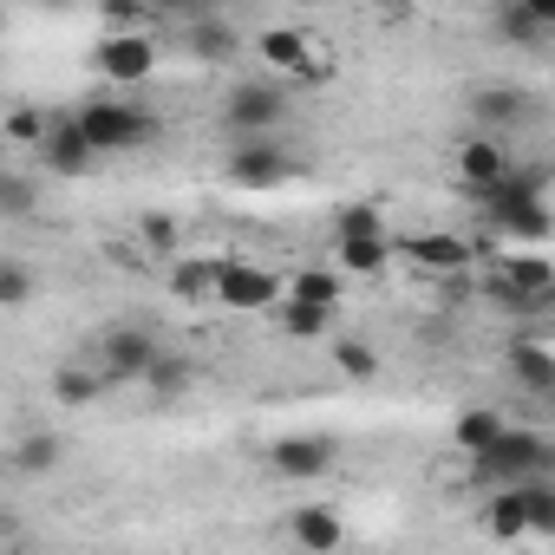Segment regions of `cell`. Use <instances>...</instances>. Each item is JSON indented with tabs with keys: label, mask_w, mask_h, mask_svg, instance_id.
<instances>
[{
	"label": "cell",
	"mask_w": 555,
	"mask_h": 555,
	"mask_svg": "<svg viewBox=\"0 0 555 555\" xmlns=\"http://www.w3.org/2000/svg\"><path fill=\"white\" fill-rule=\"evenodd\" d=\"M47 131H53V118H47V112H34V105L8 112V138H14V144H47Z\"/></svg>",
	"instance_id": "1f68e13d"
},
{
	"label": "cell",
	"mask_w": 555,
	"mask_h": 555,
	"mask_svg": "<svg viewBox=\"0 0 555 555\" xmlns=\"http://www.w3.org/2000/svg\"><path fill=\"white\" fill-rule=\"evenodd\" d=\"M255 53H261V66H268V73H295V79H327V60H321L314 34H301V27H261Z\"/></svg>",
	"instance_id": "8fae6325"
},
{
	"label": "cell",
	"mask_w": 555,
	"mask_h": 555,
	"mask_svg": "<svg viewBox=\"0 0 555 555\" xmlns=\"http://www.w3.org/2000/svg\"><path fill=\"white\" fill-rule=\"evenodd\" d=\"M288 542H295L301 555H334V548L347 542V522H340V509H327V503H301V509H288Z\"/></svg>",
	"instance_id": "9a60e30c"
},
{
	"label": "cell",
	"mask_w": 555,
	"mask_h": 555,
	"mask_svg": "<svg viewBox=\"0 0 555 555\" xmlns=\"http://www.w3.org/2000/svg\"><path fill=\"white\" fill-rule=\"evenodd\" d=\"M334 366H340L347 379H373V373H379V353L360 347V340H340V347H334Z\"/></svg>",
	"instance_id": "d6a6232c"
},
{
	"label": "cell",
	"mask_w": 555,
	"mask_h": 555,
	"mask_svg": "<svg viewBox=\"0 0 555 555\" xmlns=\"http://www.w3.org/2000/svg\"><path fill=\"white\" fill-rule=\"evenodd\" d=\"M0 209H8V216H34V177L8 170V183H0Z\"/></svg>",
	"instance_id": "836d02e7"
},
{
	"label": "cell",
	"mask_w": 555,
	"mask_h": 555,
	"mask_svg": "<svg viewBox=\"0 0 555 555\" xmlns=\"http://www.w3.org/2000/svg\"><path fill=\"white\" fill-rule=\"evenodd\" d=\"M222 177H229L235 190H282V183L295 177V157L274 144V138H248V144H235V151H229Z\"/></svg>",
	"instance_id": "9c48e42d"
},
{
	"label": "cell",
	"mask_w": 555,
	"mask_h": 555,
	"mask_svg": "<svg viewBox=\"0 0 555 555\" xmlns=\"http://www.w3.org/2000/svg\"><path fill=\"white\" fill-rule=\"evenodd\" d=\"M190 53H196V60H229V53H235V27H229L222 14L190 21Z\"/></svg>",
	"instance_id": "484cf974"
},
{
	"label": "cell",
	"mask_w": 555,
	"mask_h": 555,
	"mask_svg": "<svg viewBox=\"0 0 555 555\" xmlns=\"http://www.w3.org/2000/svg\"><path fill=\"white\" fill-rule=\"evenodd\" d=\"M34 301V274H27V261H0V308H27Z\"/></svg>",
	"instance_id": "4dcf8cb0"
},
{
	"label": "cell",
	"mask_w": 555,
	"mask_h": 555,
	"mask_svg": "<svg viewBox=\"0 0 555 555\" xmlns=\"http://www.w3.org/2000/svg\"><path fill=\"white\" fill-rule=\"evenodd\" d=\"M516 490H522L529 535H555V483H516Z\"/></svg>",
	"instance_id": "f1b7e54d"
},
{
	"label": "cell",
	"mask_w": 555,
	"mask_h": 555,
	"mask_svg": "<svg viewBox=\"0 0 555 555\" xmlns=\"http://www.w3.org/2000/svg\"><path fill=\"white\" fill-rule=\"evenodd\" d=\"M470 203L490 216V229H496L509 248H542V242L555 235V216H548V203H542V170H509L496 190H477Z\"/></svg>",
	"instance_id": "6da1fadb"
},
{
	"label": "cell",
	"mask_w": 555,
	"mask_h": 555,
	"mask_svg": "<svg viewBox=\"0 0 555 555\" xmlns=\"http://www.w3.org/2000/svg\"><path fill=\"white\" fill-rule=\"evenodd\" d=\"M470 477H477V483H496V490L555 483V438L535 431V425H509L483 457H470Z\"/></svg>",
	"instance_id": "7a4b0ae2"
},
{
	"label": "cell",
	"mask_w": 555,
	"mask_h": 555,
	"mask_svg": "<svg viewBox=\"0 0 555 555\" xmlns=\"http://www.w3.org/2000/svg\"><path fill=\"white\" fill-rule=\"evenodd\" d=\"M490 21H496V34H503L509 47H542V40H548V34L535 27V14H529V0H503Z\"/></svg>",
	"instance_id": "d4e9b609"
},
{
	"label": "cell",
	"mask_w": 555,
	"mask_h": 555,
	"mask_svg": "<svg viewBox=\"0 0 555 555\" xmlns=\"http://www.w3.org/2000/svg\"><path fill=\"white\" fill-rule=\"evenodd\" d=\"M157 40L151 34H105L99 47H92V73L105 79V86H144L151 73H157Z\"/></svg>",
	"instance_id": "52a82bcc"
},
{
	"label": "cell",
	"mask_w": 555,
	"mask_h": 555,
	"mask_svg": "<svg viewBox=\"0 0 555 555\" xmlns=\"http://www.w3.org/2000/svg\"><path fill=\"white\" fill-rule=\"evenodd\" d=\"M490 295L529 314L542 295H555V261H548L542 248H509V255L496 261V282H490Z\"/></svg>",
	"instance_id": "8992f818"
},
{
	"label": "cell",
	"mask_w": 555,
	"mask_h": 555,
	"mask_svg": "<svg viewBox=\"0 0 555 555\" xmlns=\"http://www.w3.org/2000/svg\"><path fill=\"white\" fill-rule=\"evenodd\" d=\"M138 242L157 248V255H170V248H177V222H170V216H144V222H138Z\"/></svg>",
	"instance_id": "e575fe53"
},
{
	"label": "cell",
	"mask_w": 555,
	"mask_h": 555,
	"mask_svg": "<svg viewBox=\"0 0 555 555\" xmlns=\"http://www.w3.org/2000/svg\"><path fill=\"white\" fill-rule=\"evenodd\" d=\"M483 529H490L496 542H522V535H529V516H522V490H496V496L483 503Z\"/></svg>",
	"instance_id": "ffe728a7"
},
{
	"label": "cell",
	"mask_w": 555,
	"mask_h": 555,
	"mask_svg": "<svg viewBox=\"0 0 555 555\" xmlns=\"http://www.w3.org/2000/svg\"><path fill=\"white\" fill-rule=\"evenodd\" d=\"M40 164H47L53 177H92V164H99V144L86 138L79 112L53 118V131H47V144H40Z\"/></svg>",
	"instance_id": "7c38bea8"
},
{
	"label": "cell",
	"mask_w": 555,
	"mask_h": 555,
	"mask_svg": "<svg viewBox=\"0 0 555 555\" xmlns=\"http://www.w3.org/2000/svg\"><path fill=\"white\" fill-rule=\"evenodd\" d=\"M274 321H282L288 340H327V334H334V314H327V308H308V301H295V295L274 308Z\"/></svg>",
	"instance_id": "44dd1931"
},
{
	"label": "cell",
	"mask_w": 555,
	"mask_h": 555,
	"mask_svg": "<svg viewBox=\"0 0 555 555\" xmlns=\"http://www.w3.org/2000/svg\"><path fill=\"white\" fill-rule=\"evenodd\" d=\"M216 282H222V255L216 261H177L170 268V295L177 301H216Z\"/></svg>",
	"instance_id": "ac0fdd59"
},
{
	"label": "cell",
	"mask_w": 555,
	"mask_h": 555,
	"mask_svg": "<svg viewBox=\"0 0 555 555\" xmlns=\"http://www.w3.org/2000/svg\"><path fill=\"white\" fill-rule=\"evenodd\" d=\"M529 14H535L542 34H555V0H529Z\"/></svg>",
	"instance_id": "d590c367"
},
{
	"label": "cell",
	"mask_w": 555,
	"mask_h": 555,
	"mask_svg": "<svg viewBox=\"0 0 555 555\" xmlns=\"http://www.w3.org/2000/svg\"><path fill=\"white\" fill-rule=\"evenodd\" d=\"M105 386H112V379H105L99 366H60V373H53V405H92Z\"/></svg>",
	"instance_id": "7402d4cb"
},
{
	"label": "cell",
	"mask_w": 555,
	"mask_h": 555,
	"mask_svg": "<svg viewBox=\"0 0 555 555\" xmlns=\"http://www.w3.org/2000/svg\"><path fill=\"white\" fill-rule=\"evenodd\" d=\"M157 399H183L190 386H196V360H183V353H164L157 366H151V379H144Z\"/></svg>",
	"instance_id": "4316f807"
},
{
	"label": "cell",
	"mask_w": 555,
	"mask_h": 555,
	"mask_svg": "<svg viewBox=\"0 0 555 555\" xmlns=\"http://www.w3.org/2000/svg\"><path fill=\"white\" fill-rule=\"evenodd\" d=\"M216 308L229 314H274L282 308V282L261 268V261H242V255H222V282H216Z\"/></svg>",
	"instance_id": "5b68a950"
},
{
	"label": "cell",
	"mask_w": 555,
	"mask_h": 555,
	"mask_svg": "<svg viewBox=\"0 0 555 555\" xmlns=\"http://www.w3.org/2000/svg\"><path fill=\"white\" fill-rule=\"evenodd\" d=\"M503 431H509V418H503L496 405H464V412L451 418V444H457L464 457H483Z\"/></svg>",
	"instance_id": "e0dca14e"
},
{
	"label": "cell",
	"mask_w": 555,
	"mask_h": 555,
	"mask_svg": "<svg viewBox=\"0 0 555 555\" xmlns=\"http://www.w3.org/2000/svg\"><path fill=\"white\" fill-rule=\"evenodd\" d=\"M470 112H477L483 125H516V118H529V92H516V86H483V92H470Z\"/></svg>",
	"instance_id": "d6986e66"
},
{
	"label": "cell",
	"mask_w": 555,
	"mask_h": 555,
	"mask_svg": "<svg viewBox=\"0 0 555 555\" xmlns=\"http://www.w3.org/2000/svg\"><path fill=\"white\" fill-rule=\"evenodd\" d=\"M509 170H516V164H509V151H503L496 138H464V144H457V183H464V196L496 190Z\"/></svg>",
	"instance_id": "4fadbf2b"
},
{
	"label": "cell",
	"mask_w": 555,
	"mask_h": 555,
	"mask_svg": "<svg viewBox=\"0 0 555 555\" xmlns=\"http://www.w3.org/2000/svg\"><path fill=\"white\" fill-rule=\"evenodd\" d=\"M503 366H509V379H516L522 399H548V405H555V347L516 340V347L503 353Z\"/></svg>",
	"instance_id": "2e32d148"
},
{
	"label": "cell",
	"mask_w": 555,
	"mask_h": 555,
	"mask_svg": "<svg viewBox=\"0 0 555 555\" xmlns=\"http://www.w3.org/2000/svg\"><path fill=\"white\" fill-rule=\"evenodd\" d=\"M405 261L425 268V274H464L470 268V242L451 235V229H418V235H405Z\"/></svg>",
	"instance_id": "5bb4252c"
},
{
	"label": "cell",
	"mask_w": 555,
	"mask_h": 555,
	"mask_svg": "<svg viewBox=\"0 0 555 555\" xmlns=\"http://www.w3.org/2000/svg\"><path fill=\"white\" fill-rule=\"evenodd\" d=\"M79 125L86 138L99 144V157H118V151H138L157 138V118L144 105H125V99H86L79 105Z\"/></svg>",
	"instance_id": "3957f363"
},
{
	"label": "cell",
	"mask_w": 555,
	"mask_h": 555,
	"mask_svg": "<svg viewBox=\"0 0 555 555\" xmlns=\"http://www.w3.org/2000/svg\"><path fill=\"white\" fill-rule=\"evenodd\" d=\"M288 295H295V301H308V308L340 314V274H334V268H301L295 282H288Z\"/></svg>",
	"instance_id": "cb8c5ba5"
},
{
	"label": "cell",
	"mask_w": 555,
	"mask_h": 555,
	"mask_svg": "<svg viewBox=\"0 0 555 555\" xmlns=\"http://www.w3.org/2000/svg\"><path fill=\"white\" fill-rule=\"evenodd\" d=\"M288 118V92L282 86H261V79H242L229 99H222V125L248 144V138H274Z\"/></svg>",
	"instance_id": "277c9868"
},
{
	"label": "cell",
	"mask_w": 555,
	"mask_h": 555,
	"mask_svg": "<svg viewBox=\"0 0 555 555\" xmlns=\"http://www.w3.org/2000/svg\"><path fill=\"white\" fill-rule=\"evenodd\" d=\"M334 457H340V444H334L327 431H288V438H274V444H268V470H274V477H288V483H314V477H327Z\"/></svg>",
	"instance_id": "ba28073f"
},
{
	"label": "cell",
	"mask_w": 555,
	"mask_h": 555,
	"mask_svg": "<svg viewBox=\"0 0 555 555\" xmlns=\"http://www.w3.org/2000/svg\"><path fill=\"white\" fill-rule=\"evenodd\" d=\"M392 261V242L379 235V242H340V268L347 274H379Z\"/></svg>",
	"instance_id": "f546056e"
},
{
	"label": "cell",
	"mask_w": 555,
	"mask_h": 555,
	"mask_svg": "<svg viewBox=\"0 0 555 555\" xmlns=\"http://www.w3.org/2000/svg\"><path fill=\"white\" fill-rule=\"evenodd\" d=\"M157 360H164V347H157L151 327H112V334L99 340V373H105L112 386H125V379H151Z\"/></svg>",
	"instance_id": "30bf717a"
},
{
	"label": "cell",
	"mask_w": 555,
	"mask_h": 555,
	"mask_svg": "<svg viewBox=\"0 0 555 555\" xmlns=\"http://www.w3.org/2000/svg\"><path fill=\"white\" fill-rule=\"evenodd\" d=\"M60 457H66L60 431H27V438L14 444V470H21V477H47V470H53Z\"/></svg>",
	"instance_id": "603a6c76"
},
{
	"label": "cell",
	"mask_w": 555,
	"mask_h": 555,
	"mask_svg": "<svg viewBox=\"0 0 555 555\" xmlns=\"http://www.w3.org/2000/svg\"><path fill=\"white\" fill-rule=\"evenodd\" d=\"M334 235H340V242H379V235H386V216H379L373 203H347V209L334 216Z\"/></svg>",
	"instance_id": "83f0119b"
}]
</instances>
